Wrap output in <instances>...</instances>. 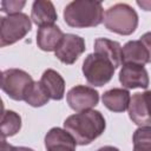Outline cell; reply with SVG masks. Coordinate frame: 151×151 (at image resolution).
Masks as SVG:
<instances>
[{
	"label": "cell",
	"instance_id": "6da1fadb",
	"mask_svg": "<svg viewBox=\"0 0 151 151\" xmlns=\"http://www.w3.org/2000/svg\"><path fill=\"white\" fill-rule=\"evenodd\" d=\"M106 122L97 110H87L67 117L64 129L73 137L77 145H88L104 132Z\"/></svg>",
	"mask_w": 151,
	"mask_h": 151
},
{
	"label": "cell",
	"instance_id": "7a4b0ae2",
	"mask_svg": "<svg viewBox=\"0 0 151 151\" xmlns=\"http://www.w3.org/2000/svg\"><path fill=\"white\" fill-rule=\"evenodd\" d=\"M64 20L70 27H96L104 21V9L100 1L74 0L64 8Z\"/></svg>",
	"mask_w": 151,
	"mask_h": 151
},
{
	"label": "cell",
	"instance_id": "3957f363",
	"mask_svg": "<svg viewBox=\"0 0 151 151\" xmlns=\"http://www.w3.org/2000/svg\"><path fill=\"white\" fill-rule=\"evenodd\" d=\"M105 27L120 35L132 34L138 26V14L127 4H116L107 8L104 15Z\"/></svg>",
	"mask_w": 151,
	"mask_h": 151
},
{
	"label": "cell",
	"instance_id": "277c9868",
	"mask_svg": "<svg viewBox=\"0 0 151 151\" xmlns=\"http://www.w3.org/2000/svg\"><path fill=\"white\" fill-rule=\"evenodd\" d=\"M32 28L31 18L25 13L0 18V46L5 47L21 40Z\"/></svg>",
	"mask_w": 151,
	"mask_h": 151
},
{
	"label": "cell",
	"instance_id": "5b68a950",
	"mask_svg": "<svg viewBox=\"0 0 151 151\" xmlns=\"http://www.w3.org/2000/svg\"><path fill=\"white\" fill-rule=\"evenodd\" d=\"M116 67L105 57L91 53L83 63V73L87 83L93 86H104L107 84L114 73Z\"/></svg>",
	"mask_w": 151,
	"mask_h": 151
},
{
	"label": "cell",
	"instance_id": "8992f818",
	"mask_svg": "<svg viewBox=\"0 0 151 151\" xmlns=\"http://www.w3.org/2000/svg\"><path fill=\"white\" fill-rule=\"evenodd\" d=\"M33 81L32 77L20 68H8L1 73V90L13 100H24Z\"/></svg>",
	"mask_w": 151,
	"mask_h": 151
},
{
	"label": "cell",
	"instance_id": "52a82bcc",
	"mask_svg": "<svg viewBox=\"0 0 151 151\" xmlns=\"http://www.w3.org/2000/svg\"><path fill=\"white\" fill-rule=\"evenodd\" d=\"M66 100L68 106L76 112L92 110L99 101V93L97 90L85 85H77L72 87L67 94Z\"/></svg>",
	"mask_w": 151,
	"mask_h": 151
},
{
	"label": "cell",
	"instance_id": "ba28073f",
	"mask_svg": "<svg viewBox=\"0 0 151 151\" xmlns=\"http://www.w3.org/2000/svg\"><path fill=\"white\" fill-rule=\"evenodd\" d=\"M85 48L86 47L84 38L72 33H67L65 34L61 44L55 51V57L63 64L72 65L85 52Z\"/></svg>",
	"mask_w": 151,
	"mask_h": 151
},
{
	"label": "cell",
	"instance_id": "9c48e42d",
	"mask_svg": "<svg viewBox=\"0 0 151 151\" xmlns=\"http://www.w3.org/2000/svg\"><path fill=\"white\" fill-rule=\"evenodd\" d=\"M119 81L125 88H146L150 80L144 66L125 64L119 72Z\"/></svg>",
	"mask_w": 151,
	"mask_h": 151
},
{
	"label": "cell",
	"instance_id": "30bf717a",
	"mask_svg": "<svg viewBox=\"0 0 151 151\" xmlns=\"http://www.w3.org/2000/svg\"><path fill=\"white\" fill-rule=\"evenodd\" d=\"M76 140L65 129L52 127L45 136L47 151H76Z\"/></svg>",
	"mask_w": 151,
	"mask_h": 151
},
{
	"label": "cell",
	"instance_id": "8fae6325",
	"mask_svg": "<svg viewBox=\"0 0 151 151\" xmlns=\"http://www.w3.org/2000/svg\"><path fill=\"white\" fill-rule=\"evenodd\" d=\"M31 19L37 26L45 27V26L54 25V22L58 19V14L54 8V5L51 1L35 0L32 4Z\"/></svg>",
	"mask_w": 151,
	"mask_h": 151
},
{
	"label": "cell",
	"instance_id": "7c38bea8",
	"mask_svg": "<svg viewBox=\"0 0 151 151\" xmlns=\"http://www.w3.org/2000/svg\"><path fill=\"white\" fill-rule=\"evenodd\" d=\"M64 37L65 34L63 33V31L55 25L39 27L37 32V44L38 47L45 52H55Z\"/></svg>",
	"mask_w": 151,
	"mask_h": 151
},
{
	"label": "cell",
	"instance_id": "4fadbf2b",
	"mask_svg": "<svg viewBox=\"0 0 151 151\" xmlns=\"http://www.w3.org/2000/svg\"><path fill=\"white\" fill-rule=\"evenodd\" d=\"M122 63L144 66L149 63V53L140 40L127 41L122 47Z\"/></svg>",
	"mask_w": 151,
	"mask_h": 151
},
{
	"label": "cell",
	"instance_id": "5bb4252c",
	"mask_svg": "<svg viewBox=\"0 0 151 151\" xmlns=\"http://www.w3.org/2000/svg\"><path fill=\"white\" fill-rule=\"evenodd\" d=\"M103 104L106 109L112 112H124L129 109V104L131 100L130 92L125 88H111L104 92L101 96Z\"/></svg>",
	"mask_w": 151,
	"mask_h": 151
},
{
	"label": "cell",
	"instance_id": "9a60e30c",
	"mask_svg": "<svg viewBox=\"0 0 151 151\" xmlns=\"http://www.w3.org/2000/svg\"><path fill=\"white\" fill-rule=\"evenodd\" d=\"M40 83L44 85L46 91L50 94V98L53 100H61L65 94V80L55 70L47 68L44 71Z\"/></svg>",
	"mask_w": 151,
	"mask_h": 151
},
{
	"label": "cell",
	"instance_id": "2e32d148",
	"mask_svg": "<svg viewBox=\"0 0 151 151\" xmlns=\"http://www.w3.org/2000/svg\"><path fill=\"white\" fill-rule=\"evenodd\" d=\"M94 53L109 59L116 68L122 64V46L118 41L106 38H98L94 41Z\"/></svg>",
	"mask_w": 151,
	"mask_h": 151
},
{
	"label": "cell",
	"instance_id": "e0dca14e",
	"mask_svg": "<svg viewBox=\"0 0 151 151\" xmlns=\"http://www.w3.org/2000/svg\"><path fill=\"white\" fill-rule=\"evenodd\" d=\"M129 117L138 126L151 125V117L147 112L142 93H134L129 104Z\"/></svg>",
	"mask_w": 151,
	"mask_h": 151
},
{
	"label": "cell",
	"instance_id": "ac0fdd59",
	"mask_svg": "<svg viewBox=\"0 0 151 151\" xmlns=\"http://www.w3.org/2000/svg\"><path fill=\"white\" fill-rule=\"evenodd\" d=\"M21 129V117L12 111L4 110L1 114V137L5 139L6 137H12L17 134Z\"/></svg>",
	"mask_w": 151,
	"mask_h": 151
},
{
	"label": "cell",
	"instance_id": "d6986e66",
	"mask_svg": "<svg viewBox=\"0 0 151 151\" xmlns=\"http://www.w3.org/2000/svg\"><path fill=\"white\" fill-rule=\"evenodd\" d=\"M50 99H51L50 94L46 91V88L44 87V85L40 81H33V84L29 86L24 100L33 107H41L45 104H47Z\"/></svg>",
	"mask_w": 151,
	"mask_h": 151
},
{
	"label": "cell",
	"instance_id": "ffe728a7",
	"mask_svg": "<svg viewBox=\"0 0 151 151\" xmlns=\"http://www.w3.org/2000/svg\"><path fill=\"white\" fill-rule=\"evenodd\" d=\"M132 142L136 150H151V125L139 126L133 132Z\"/></svg>",
	"mask_w": 151,
	"mask_h": 151
},
{
	"label": "cell",
	"instance_id": "44dd1931",
	"mask_svg": "<svg viewBox=\"0 0 151 151\" xmlns=\"http://www.w3.org/2000/svg\"><path fill=\"white\" fill-rule=\"evenodd\" d=\"M26 5V1H18V0H9V1H1V11L8 14H17L20 13L21 8Z\"/></svg>",
	"mask_w": 151,
	"mask_h": 151
},
{
	"label": "cell",
	"instance_id": "7402d4cb",
	"mask_svg": "<svg viewBox=\"0 0 151 151\" xmlns=\"http://www.w3.org/2000/svg\"><path fill=\"white\" fill-rule=\"evenodd\" d=\"M140 41L145 46L149 53V63H151V32H146L140 37Z\"/></svg>",
	"mask_w": 151,
	"mask_h": 151
},
{
	"label": "cell",
	"instance_id": "603a6c76",
	"mask_svg": "<svg viewBox=\"0 0 151 151\" xmlns=\"http://www.w3.org/2000/svg\"><path fill=\"white\" fill-rule=\"evenodd\" d=\"M142 96H143L144 103H145V105H146L147 112H149V114H150V117H151V90L143 92V93H142Z\"/></svg>",
	"mask_w": 151,
	"mask_h": 151
},
{
	"label": "cell",
	"instance_id": "cb8c5ba5",
	"mask_svg": "<svg viewBox=\"0 0 151 151\" xmlns=\"http://www.w3.org/2000/svg\"><path fill=\"white\" fill-rule=\"evenodd\" d=\"M1 151H18V147L8 144L5 139H2L1 140Z\"/></svg>",
	"mask_w": 151,
	"mask_h": 151
},
{
	"label": "cell",
	"instance_id": "d4e9b609",
	"mask_svg": "<svg viewBox=\"0 0 151 151\" xmlns=\"http://www.w3.org/2000/svg\"><path fill=\"white\" fill-rule=\"evenodd\" d=\"M137 5L142 7L144 11H151V1H137Z\"/></svg>",
	"mask_w": 151,
	"mask_h": 151
},
{
	"label": "cell",
	"instance_id": "484cf974",
	"mask_svg": "<svg viewBox=\"0 0 151 151\" xmlns=\"http://www.w3.org/2000/svg\"><path fill=\"white\" fill-rule=\"evenodd\" d=\"M97 151H120V150L118 147H114V146H111V145H106V146L99 147Z\"/></svg>",
	"mask_w": 151,
	"mask_h": 151
},
{
	"label": "cell",
	"instance_id": "4316f807",
	"mask_svg": "<svg viewBox=\"0 0 151 151\" xmlns=\"http://www.w3.org/2000/svg\"><path fill=\"white\" fill-rule=\"evenodd\" d=\"M18 151H34L33 149H29V147H26V146H19L18 147Z\"/></svg>",
	"mask_w": 151,
	"mask_h": 151
},
{
	"label": "cell",
	"instance_id": "83f0119b",
	"mask_svg": "<svg viewBox=\"0 0 151 151\" xmlns=\"http://www.w3.org/2000/svg\"><path fill=\"white\" fill-rule=\"evenodd\" d=\"M133 151H151V150H136V149H133Z\"/></svg>",
	"mask_w": 151,
	"mask_h": 151
}]
</instances>
